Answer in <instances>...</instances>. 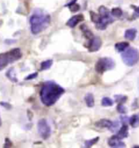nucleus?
Listing matches in <instances>:
<instances>
[{
  "mask_svg": "<svg viewBox=\"0 0 139 148\" xmlns=\"http://www.w3.org/2000/svg\"><path fill=\"white\" fill-rule=\"evenodd\" d=\"M64 89L53 82H47L44 84L40 90V99L44 105L51 107L64 94Z\"/></svg>",
  "mask_w": 139,
  "mask_h": 148,
  "instance_id": "1",
  "label": "nucleus"
},
{
  "mask_svg": "<svg viewBox=\"0 0 139 148\" xmlns=\"http://www.w3.org/2000/svg\"><path fill=\"white\" fill-rule=\"evenodd\" d=\"M50 21L51 17L48 14L44 13L42 11L40 10L35 11L34 13L31 16L29 20L31 32L34 34H39L47 28Z\"/></svg>",
  "mask_w": 139,
  "mask_h": 148,
  "instance_id": "2",
  "label": "nucleus"
},
{
  "mask_svg": "<svg viewBox=\"0 0 139 148\" xmlns=\"http://www.w3.org/2000/svg\"><path fill=\"white\" fill-rule=\"evenodd\" d=\"M22 56V53L20 49L16 48L8 52L1 53L0 54V71L5 69V67L8 65L9 64L13 63L18 60Z\"/></svg>",
  "mask_w": 139,
  "mask_h": 148,
  "instance_id": "3",
  "label": "nucleus"
},
{
  "mask_svg": "<svg viewBox=\"0 0 139 148\" xmlns=\"http://www.w3.org/2000/svg\"><path fill=\"white\" fill-rule=\"evenodd\" d=\"M99 21L95 23V27L97 29L104 30L109 24L114 21V20L112 17V16L109 12L108 9L103 6L99 7Z\"/></svg>",
  "mask_w": 139,
  "mask_h": 148,
  "instance_id": "4",
  "label": "nucleus"
},
{
  "mask_svg": "<svg viewBox=\"0 0 139 148\" xmlns=\"http://www.w3.org/2000/svg\"><path fill=\"white\" fill-rule=\"evenodd\" d=\"M123 62L127 66L135 65L139 60V51L136 48H127L121 55Z\"/></svg>",
  "mask_w": 139,
  "mask_h": 148,
  "instance_id": "5",
  "label": "nucleus"
},
{
  "mask_svg": "<svg viewBox=\"0 0 139 148\" xmlns=\"http://www.w3.org/2000/svg\"><path fill=\"white\" fill-rule=\"evenodd\" d=\"M115 67V62L111 58H102L96 63L95 69L99 73H103L106 71L112 70Z\"/></svg>",
  "mask_w": 139,
  "mask_h": 148,
  "instance_id": "6",
  "label": "nucleus"
},
{
  "mask_svg": "<svg viewBox=\"0 0 139 148\" xmlns=\"http://www.w3.org/2000/svg\"><path fill=\"white\" fill-rule=\"evenodd\" d=\"M38 130L40 136L43 139H47L51 134V127L49 125L47 121L45 119H41L38 122Z\"/></svg>",
  "mask_w": 139,
  "mask_h": 148,
  "instance_id": "7",
  "label": "nucleus"
},
{
  "mask_svg": "<svg viewBox=\"0 0 139 148\" xmlns=\"http://www.w3.org/2000/svg\"><path fill=\"white\" fill-rule=\"evenodd\" d=\"M102 46V40L99 37H93L90 39V42L89 45V51L90 52H95L97 51H99Z\"/></svg>",
  "mask_w": 139,
  "mask_h": 148,
  "instance_id": "8",
  "label": "nucleus"
},
{
  "mask_svg": "<svg viewBox=\"0 0 139 148\" xmlns=\"http://www.w3.org/2000/svg\"><path fill=\"white\" fill-rule=\"evenodd\" d=\"M121 138H119L117 135H114L112 137H111L108 140V145L111 147H116L121 148L125 147V143L124 142H122Z\"/></svg>",
  "mask_w": 139,
  "mask_h": 148,
  "instance_id": "9",
  "label": "nucleus"
},
{
  "mask_svg": "<svg viewBox=\"0 0 139 148\" xmlns=\"http://www.w3.org/2000/svg\"><path fill=\"white\" fill-rule=\"evenodd\" d=\"M82 21H84V16L82 14H79V15H76V16H73L72 18H70L66 25L68 26H69L70 28H74L77 24H79Z\"/></svg>",
  "mask_w": 139,
  "mask_h": 148,
  "instance_id": "10",
  "label": "nucleus"
},
{
  "mask_svg": "<svg viewBox=\"0 0 139 148\" xmlns=\"http://www.w3.org/2000/svg\"><path fill=\"white\" fill-rule=\"evenodd\" d=\"M94 125L98 128H107V129H109L112 125V121H111L110 120H108V119H102V120L96 121Z\"/></svg>",
  "mask_w": 139,
  "mask_h": 148,
  "instance_id": "11",
  "label": "nucleus"
},
{
  "mask_svg": "<svg viewBox=\"0 0 139 148\" xmlns=\"http://www.w3.org/2000/svg\"><path fill=\"white\" fill-rule=\"evenodd\" d=\"M137 34H138V31L136 29H127L125 32V38L127 40L133 41V40L135 39Z\"/></svg>",
  "mask_w": 139,
  "mask_h": 148,
  "instance_id": "12",
  "label": "nucleus"
},
{
  "mask_svg": "<svg viewBox=\"0 0 139 148\" xmlns=\"http://www.w3.org/2000/svg\"><path fill=\"white\" fill-rule=\"evenodd\" d=\"M117 136L121 138H125L129 136V127L127 125L123 124L122 127L118 130Z\"/></svg>",
  "mask_w": 139,
  "mask_h": 148,
  "instance_id": "13",
  "label": "nucleus"
},
{
  "mask_svg": "<svg viewBox=\"0 0 139 148\" xmlns=\"http://www.w3.org/2000/svg\"><path fill=\"white\" fill-rule=\"evenodd\" d=\"M129 42H118L115 45V48L116 50L118 52H123L125 51L127 48H129Z\"/></svg>",
  "mask_w": 139,
  "mask_h": 148,
  "instance_id": "14",
  "label": "nucleus"
},
{
  "mask_svg": "<svg viewBox=\"0 0 139 148\" xmlns=\"http://www.w3.org/2000/svg\"><path fill=\"white\" fill-rule=\"evenodd\" d=\"M85 101H86V103L89 108H92L94 106V95L91 93H89L86 95Z\"/></svg>",
  "mask_w": 139,
  "mask_h": 148,
  "instance_id": "15",
  "label": "nucleus"
},
{
  "mask_svg": "<svg viewBox=\"0 0 139 148\" xmlns=\"http://www.w3.org/2000/svg\"><path fill=\"white\" fill-rule=\"evenodd\" d=\"M129 124L133 128H137L139 126V116L138 115H133L130 118H129Z\"/></svg>",
  "mask_w": 139,
  "mask_h": 148,
  "instance_id": "16",
  "label": "nucleus"
},
{
  "mask_svg": "<svg viewBox=\"0 0 139 148\" xmlns=\"http://www.w3.org/2000/svg\"><path fill=\"white\" fill-rule=\"evenodd\" d=\"M52 64H53L52 60H47L43 61V62L41 64V70L49 69L51 67Z\"/></svg>",
  "mask_w": 139,
  "mask_h": 148,
  "instance_id": "17",
  "label": "nucleus"
},
{
  "mask_svg": "<svg viewBox=\"0 0 139 148\" xmlns=\"http://www.w3.org/2000/svg\"><path fill=\"white\" fill-rule=\"evenodd\" d=\"M111 15L114 16V17H121L123 15V12L122 10L120 8H112V12H111Z\"/></svg>",
  "mask_w": 139,
  "mask_h": 148,
  "instance_id": "18",
  "label": "nucleus"
},
{
  "mask_svg": "<svg viewBox=\"0 0 139 148\" xmlns=\"http://www.w3.org/2000/svg\"><path fill=\"white\" fill-rule=\"evenodd\" d=\"M114 102L112 99H110L108 97H104L103 99H102V105L103 107H111L112 106Z\"/></svg>",
  "mask_w": 139,
  "mask_h": 148,
  "instance_id": "19",
  "label": "nucleus"
},
{
  "mask_svg": "<svg viewBox=\"0 0 139 148\" xmlns=\"http://www.w3.org/2000/svg\"><path fill=\"white\" fill-rule=\"evenodd\" d=\"M81 29V30L83 31V33L85 34V35H86V37L88 39L90 40L92 38L94 37V35H93V34H92L91 31L89 30V29H88V27L86 26V29H84V26H83V25H82Z\"/></svg>",
  "mask_w": 139,
  "mask_h": 148,
  "instance_id": "20",
  "label": "nucleus"
},
{
  "mask_svg": "<svg viewBox=\"0 0 139 148\" xmlns=\"http://www.w3.org/2000/svg\"><path fill=\"white\" fill-rule=\"evenodd\" d=\"M99 137H97L95 138H94V139H91V140H87L86 141V143H85V147H91L93 145H94V144L99 141Z\"/></svg>",
  "mask_w": 139,
  "mask_h": 148,
  "instance_id": "21",
  "label": "nucleus"
},
{
  "mask_svg": "<svg viewBox=\"0 0 139 148\" xmlns=\"http://www.w3.org/2000/svg\"><path fill=\"white\" fill-rule=\"evenodd\" d=\"M68 7L69 8L70 11H71L72 12H77V11L80 10V5L77 4V3H74L73 4L68 6Z\"/></svg>",
  "mask_w": 139,
  "mask_h": 148,
  "instance_id": "22",
  "label": "nucleus"
},
{
  "mask_svg": "<svg viewBox=\"0 0 139 148\" xmlns=\"http://www.w3.org/2000/svg\"><path fill=\"white\" fill-rule=\"evenodd\" d=\"M115 98L118 103H124L127 101V97L125 95H116Z\"/></svg>",
  "mask_w": 139,
  "mask_h": 148,
  "instance_id": "23",
  "label": "nucleus"
},
{
  "mask_svg": "<svg viewBox=\"0 0 139 148\" xmlns=\"http://www.w3.org/2000/svg\"><path fill=\"white\" fill-rule=\"evenodd\" d=\"M14 69H10L8 72V73H7V76H8V77H9V79L11 80V81H13V82H17V79H16V77H15V73H12L13 72Z\"/></svg>",
  "mask_w": 139,
  "mask_h": 148,
  "instance_id": "24",
  "label": "nucleus"
},
{
  "mask_svg": "<svg viewBox=\"0 0 139 148\" xmlns=\"http://www.w3.org/2000/svg\"><path fill=\"white\" fill-rule=\"evenodd\" d=\"M117 111L118 112H120V113H126V112H127V110L125 108V106L123 105V103H118L117 106Z\"/></svg>",
  "mask_w": 139,
  "mask_h": 148,
  "instance_id": "25",
  "label": "nucleus"
},
{
  "mask_svg": "<svg viewBox=\"0 0 139 148\" xmlns=\"http://www.w3.org/2000/svg\"><path fill=\"white\" fill-rule=\"evenodd\" d=\"M118 127H119V123H118V121L112 122V126L109 128V130L112 131V132H114V131H116L117 130Z\"/></svg>",
  "mask_w": 139,
  "mask_h": 148,
  "instance_id": "26",
  "label": "nucleus"
},
{
  "mask_svg": "<svg viewBox=\"0 0 139 148\" xmlns=\"http://www.w3.org/2000/svg\"><path fill=\"white\" fill-rule=\"evenodd\" d=\"M121 121L122 124L127 125V123H128V122L129 123V118L127 117V116H121Z\"/></svg>",
  "mask_w": 139,
  "mask_h": 148,
  "instance_id": "27",
  "label": "nucleus"
},
{
  "mask_svg": "<svg viewBox=\"0 0 139 148\" xmlns=\"http://www.w3.org/2000/svg\"><path fill=\"white\" fill-rule=\"evenodd\" d=\"M37 76H38V73H34L33 74H29L28 77H27L26 78H25V80H27V81H29V80H32V79H34L35 77H37Z\"/></svg>",
  "mask_w": 139,
  "mask_h": 148,
  "instance_id": "28",
  "label": "nucleus"
},
{
  "mask_svg": "<svg viewBox=\"0 0 139 148\" xmlns=\"http://www.w3.org/2000/svg\"><path fill=\"white\" fill-rule=\"evenodd\" d=\"M134 16L139 17V7H134Z\"/></svg>",
  "mask_w": 139,
  "mask_h": 148,
  "instance_id": "29",
  "label": "nucleus"
},
{
  "mask_svg": "<svg viewBox=\"0 0 139 148\" xmlns=\"http://www.w3.org/2000/svg\"><path fill=\"white\" fill-rule=\"evenodd\" d=\"M1 105H3V107H4V108H7L10 109L12 107H11V105L9 104V103H3V102H1L0 103Z\"/></svg>",
  "mask_w": 139,
  "mask_h": 148,
  "instance_id": "30",
  "label": "nucleus"
},
{
  "mask_svg": "<svg viewBox=\"0 0 139 148\" xmlns=\"http://www.w3.org/2000/svg\"><path fill=\"white\" fill-rule=\"evenodd\" d=\"M0 125H1V118H0Z\"/></svg>",
  "mask_w": 139,
  "mask_h": 148,
  "instance_id": "31",
  "label": "nucleus"
}]
</instances>
